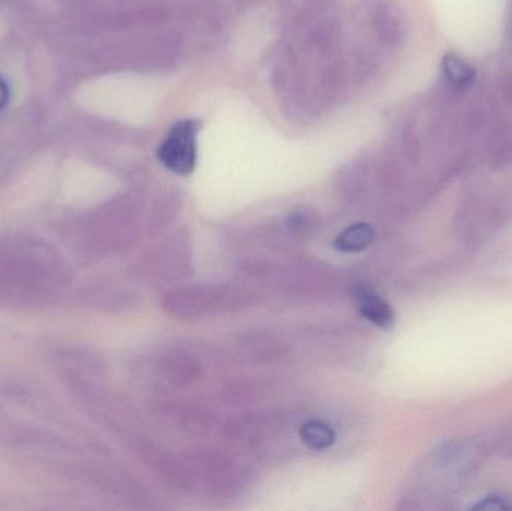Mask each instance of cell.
I'll return each mask as SVG.
<instances>
[{
  "label": "cell",
  "mask_w": 512,
  "mask_h": 511,
  "mask_svg": "<svg viewBox=\"0 0 512 511\" xmlns=\"http://www.w3.org/2000/svg\"><path fill=\"white\" fill-rule=\"evenodd\" d=\"M48 258L32 255L29 246H0V297L30 299L47 293Z\"/></svg>",
  "instance_id": "cell-1"
},
{
  "label": "cell",
  "mask_w": 512,
  "mask_h": 511,
  "mask_svg": "<svg viewBox=\"0 0 512 511\" xmlns=\"http://www.w3.org/2000/svg\"><path fill=\"white\" fill-rule=\"evenodd\" d=\"M201 120L185 119L174 123L167 138L159 144L161 164L180 176H189L197 167V137Z\"/></svg>",
  "instance_id": "cell-2"
},
{
  "label": "cell",
  "mask_w": 512,
  "mask_h": 511,
  "mask_svg": "<svg viewBox=\"0 0 512 511\" xmlns=\"http://www.w3.org/2000/svg\"><path fill=\"white\" fill-rule=\"evenodd\" d=\"M355 302H357L358 311L370 323L381 329H390L396 321L393 308L390 303L385 302L382 297L367 288H357L354 291Z\"/></svg>",
  "instance_id": "cell-3"
},
{
  "label": "cell",
  "mask_w": 512,
  "mask_h": 511,
  "mask_svg": "<svg viewBox=\"0 0 512 511\" xmlns=\"http://www.w3.org/2000/svg\"><path fill=\"white\" fill-rule=\"evenodd\" d=\"M373 240H375L373 228L367 224H357L342 231L337 236L334 246H336L337 251L360 252L369 248Z\"/></svg>",
  "instance_id": "cell-4"
},
{
  "label": "cell",
  "mask_w": 512,
  "mask_h": 511,
  "mask_svg": "<svg viewBox=\"0 0 512 511\" xmlns=\"http://www.w3.org/2000/svg\"><path fill=\"white\" fill-rule=\"evenodd\" d=\"M442 72L448 83L454 87H466L474 81L475 69L457 54H445L442 59Z\"/></svg>",
  "instance_id": "cell-5"
},
{
  "label": "cell",
  "mask_w": 512,
  "mask_h": 511,
  "mask_svg": "<svg viewBox=\"0 0 512 511\" xmlns=\"http://www.w3.org/2000/svg\"><path fill=\"white\" fill-rule=\"evenodd\" d=\"M300 437L303 443L313 450L328 449L336 441V434L331 426L319 422V420H310V422L304 423L300 429Z\"/></svg>",
  "instance_id": "cell-6"
},
{
  "label": "cell",
  "mask_w": 512,
  "mask_h": 511,
  "mask_svg": "<svg viewBox=\"0 0 512 511\" xmlns=\"http://www.w3.org/2000/svg\"><path fill=\"white\" fill-rule=\"evenodd\" d=\"M475 510H510V504L501 498L489 497L481 501L480 504L474 507Z\"/></svg>",
  "instance_id": "cell-7"
},
{
  "label": "cell",
  "mask_w": 512,
  "mask_h": 511,
  "mask_svg": "<svg viewBox=\"0 0 512 511\" xmlns=\"http://www.w3.org/2000/svg\"><path fill=\"white\" fill-rule=\"evenodd\" d=\"M9 102V87L6 81L0 77V110L5 108Z\"/></svg>",
  "instance_id": "cell-8"
}]
</instances>
